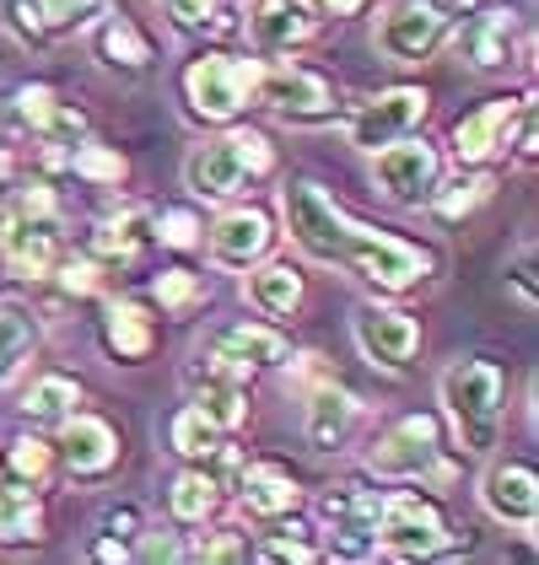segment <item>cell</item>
I'll list each match as a JSON object with an SVG mask.
<instances>
[{
    "label": "cell",
    "mask_w": 539,
    "mask_h": 565,
    "mask_svg": "<svg viewBox=\"0 0 539 565\" xmlns=\"http://www.w3.org/2000/svg\"><path fill=\"white\" fill-rule=\"evenodd\" d=\"M6 469H11V479L44 490L49 479H54V469H60L54 463V441H44V436H17L11 452H6Z\"/></svg>",
    "instance_id": "35"
},
{
    "label": "cell",
    "mask_w": 539,
    "mask_h": 565,
    "mask_svg": "<svg viewBox=\"0 0 539 565\" xmlns=\"http://www.w3.org/2000/svg\"><path fill=\"white\" fill-rule=\"evenodd\" d=\"M437 404L469 458H492L507 431V372L486 355H458L437 377Z\"/></svg>",
    "instance_id": "2"
},
{
    "label": "cell",
    "mask_w": 539,
    "mask_h": 565,
    "mask_svg": "<svg viewBox=\"0 0 539 565\" xmlns=\"http://www.w3.org/2000/svg\"><path fill=\"white\" fill-rule=\"evenodd\" d=\"M453 17L443 11V0H389L383 17L372 22V49L389 65H426L437 49L448 44Z\"/></svg>",
    "instance_id": "10"
},
{
    "label": "cell",
    "mask_w": 539,
    "mask_h": 565,
    "mask_svg": "<svg viewBox=\"0 0 539 565\" xmlns=\"http://www.w3.org/2000/svg\"><path fill=\"white\" fill-rule=\"evenodd\" d=\"M49 539V507L39 484H0V550H39Z\"/></svg>",
    "instance_id": "27"
},
{
    "label": "cell",
    "mask_w": 539,
    "mask_h": 565,
    "mask_svg": "<svg viewBox=\"0 0 539 565\" xmlns=\"http://www.w3.org/2000/svg\"><path fill=\"white\" fill-rule=\"evenodd\" d=\"M308 6H314L318 17H357L367 0H308Z\"/></svg>",
    "instance_id": "46"
},
{
    "label": "cell",
    "mask_w": 539,
    "mask_h": 565,
    "mask_svg": "<svg viewBox=\"0 0 539 565\" xmlns=\"http://www.w3.org/2000/svg\"><path fill=\"white\" fill-rule=\"evenodd\" d=\"M222 436H226L222 426H211V420H205L194 404H183L179 415L168 420V447L179 452L183 463H200V469H205V463L222 452Z\"/></svg>",
    "instance_id": "32"
},
{
    "label": "cell",
    "mask_w": 539,
    "mask_h": 565,
    "mask_svg": "<svg viewBox=\"0 0 539 565\" xmlns=\"http://www.w3.org/2000/svg\"><path fill=\"white\" fill-rule=\"evenodd\" d=\"M97 334H103V350H108L119 366H140V361H151V350H157V318H151V307L135 302V297H108V291H103Z\"/></svg>",
    "instance_id": "24"
},
{
    "label": "cell",
    "mask_w": 539,
    "mask_h": 565,
    "mask_svg": "<svg viewBox=\"0 0 539 565\" xmlns=\"http://www.w3.org/2000/svg\"><path fill=\"white\" fill-rule=\"evenodd\" d=\"M200 237H205V221L194 216V211H183V205L151 211V243H162V248H173V254H194Z\"/></svg>",
    "instance_id": "37"
},
{
    "label": "cell",
    "mask_w": 539,
    "mask_h": 565,
    "mask_svg": "<svg viewBox=\"0 0 539 565\" xmlns=\"http://www.w3.org/2000/svg\"><path fill=\"white\" fill-rule=\"evenodd\" d=\"M254 561H297V565H314V561H324V550L318 544H308L303 539V527L292 522V527H265L260 539H254Z\"/></svg>",
    "instance_id": "39"
},
{
    "label": "cell",
    "mask_w": 539,
    "mask_h": 565,
    "mask_svg": "<svg viewBox=\"0 0 539 565\" xmlns=\"http://www.w3.org/2000/svg\"><path fill=\"white\" fill-rule=\"evenodd\" d=\"M426 114H432V92L426 87H389L378 97H367L357 114L346 119V140L372 157L378 146H389L400 135H415L426 125Z\"/></svg>",
    "instance_id": "16"
},
{
    "label": "cell",
    "mask_w": 539,
    "mask_h": 565,
    "mask_svg": "<svg viewBox=\"0 0 539 565\" xmlns=\"http://www.w3.org/2000/svg\"><path fill=\"white\" fill-rule=\"evenodd\" d=\"M108 11H114V0H44V28H49V39H65V33L92 28Z\"/></svg>",
    "instance_id": "40"
},
{
    "label": "cell",
    "mask_w": 539,
    "mask_h": 565,
    "mask_svg": "<svg viewBox=\"0 0 539 565\" xmlns=\"http://www.w3.org/2000/svg\"><path fill=\"white\" fill-rule=\"evenodd\" d=\"M351 340H357V350L378 372L404 377L410 361H415V350H421V318L404 312L400 302H383L378 297V302H361L351 312Z\"/></svg>",
    "instance_id": "14"
},
{
    "label": "cell",
    "mask_w": 539,
    "mask_h": 565,
    "mask_svg": "<svg viewBox=\"0 0 539 565\" xmlns=\"http://www.w3.org/2000/svg\"><path fill=\"white\" fill-rule=\"evenodd\" d=\"M17 119L39 135L44 146H76L87 135V114L76 103H65L54 87H44V82L17 87Z\"/></svg>",
    "instance_id": "25"
},
{
    "label": "cell",
    "mask_w": 539,
    "mask_h": 565,
    "mask_svg": "<svg viewBox=\"0 0 539 565\" xmlns=\"http://www.w3.org/2000/svg\"><path fill=\"white\" fill-rule=\"evenodd\" d=\"M270 173H275V146L265 130H249V125H226L222 135H205L183 157V189L194 200H211V205L249 194Z\"/></svg>",
    "instance_id": "3"
},
{
    "label": "cell",
    "mask_w": 539,
    "mask_h": 565,
    "mask_svg": "<svg viewBox=\"0 0 539 565\" xmlns=\"http://www.w3.org/2000/svg\"><path fill=\"white\" fill-rule=\"evenodd\" d=\"M119 458H125V441L114 431V420H103V415H92V409H76L71 420L54 426V463L76 479V484L108 479L119 469Z\"/></svg>",
    "instance_id": "15"
},
{
    "label": "cell",
    "mask_w": 539,
    "mask_h": 565,
    "mask_svg": "<svg viewBox=\"0 0 539 565\" xmlns=\"http://www.w3.org/2000/svg\"><path fill=\"white\" fill-rule=\"evenodd\" d=\"M22 420L33 426V431H54L60 420H71L76 409H82V383L76 377H65V372H39L28 388H22Z\"/></svg>",
    "instance_id": "29"
},
{
    "label": "cell",
    "mask_w": 539,
    "mask_h": 565,
    "mask_svg": "<svg viewBox=\"0 0 539 565\" xmlns=\"http://www.w3.org/2000/svg\"><path fill=\"white\" fill-rule=\"evenodd\" d=\"M281 221H286V237L318 264H335L346 269L351 280L372 286L378 297H404L415 286H426L437 275V254L421 248V243H404L394 232H378V226H361L357 216H346L329 189L314 178H292L281 189Z\"/></svg>",
    "instance_id": "1"
},
{
    "label": "cell",
    "mask_w": 539,
    "mask_h": 565,
    "mask_svg": "<svg viewBox=\"0 0 539 565\" xmlns=\"http://www.w3.org/2000/svg\"><path fill=\"white\" fill-rule=\"evenodd\" d=\"M226 490L216 484L211 469H200V463H189L183 475H173L168 484V522H179V527H205V522L222 512Z\"/></svg>",
    "instance_id": "30"
},
{
    "label": "cell",
    "mask_w": 539,
    "mask_h": 565,
    "mask_svg": "<svg viewBox=\"0 0 539 565\" xmlns=\"http://www.w3.org/2000/svg\"><path fill=\"white\" fill-rule=\"evenodd\" d=\"M367 475L389 484H448V447L437 415H400L367 441Z\"/></svg>",
    "instance_id": "6"
},
{
    "label": "cell",
    "mask_w": 539,
    "mask_h": 565,
    "mask_svg": "<svg viewBox=\"0 0 539 565\" xmlns=\"http://www.w3.org/2000/svg\"><path fill=\"white\" fill-rule=\"evenodd\" d=\"M205 297H211L205 275H194V269H183V264L162 269V275L151 280V302L162 307L168 318H189V312H200V307H205Z\"/></svg>",
    "instance_id": "33"
},
{
    "label": "cell",
    "mask_w": 539,
    "mask_h": 565,
    "mask_svg": "<svg viewBox=\"0 0 539 565\" xmlns=\"http://www.w3.org/2000/svg\"><path fill=\"white\" fill-rule=\"evenodd\" d=\"M254 108H265L281 125H297V130H303V125L340 119V92H335V82H329L324 71L281 54V60H265V71H260Z\"/></svg>",
    "instance_id": "7"
},
{
    "label": "cell",
    "mask_w": 539,
    "mask_h": 565,
    "mask_svg": "<svg viewBox=\"0 0 539 565\" xmlns=\"http://www.w3.org/2000/svg\"><path fill=\"white\" fill-rule=\"evenodd\" d=\"M378 490L361 484H335L318 501V522H324V555L335 561H378Z\"/></svg>",
    "instance_id": "13"
},
{
    "label": "cell",
    "mask_w": 539,
    "mask_h": 565,
    "mask_svg": "<svg viewBox=\"0 0 539 565\" xmlns=\"http://www.w3.org/2000/svg\"><path fill=\"white\" fill-rule=\"evenodd\" d=\"M318 11L308 0H254L249 6V44L260 60H281L297 54L303 44H314Z\"/></svg>",
    "instance_id": "20"
},
{
    "label": "cell",
    "mask_w": 539,
    "mask_h": 565,
    "mask_svg": "<svg viewBox=\"0 0 539 565\" xmlns=\"http://www.w3.org/2000/svg\"><path fill=\"white\" fill-rule=\"evenodd\" d=\"M92 555H97V561H130V544H125V539H108V533H103V539L92 544Z\"/></svg>",
    "instance_id": "47"
},
{
    "label": "cell",
    "mask_w": 539,
    "mask_h": 565,
    "mask_svg": "<svg viewBox=\"0 0 539 565\" xmlns=\"http://www.w3.org/2000/svg\"><path fill=\"white\" fill-rule=\"evenodd\" d=\"M453 49L475 76H507L512 65H529L535 39H529V28L512 6H475L469 22L458 28Z\"/></svg>",
    "instance_id": "9"
},
{
    "label": "cell",
    "mask_w": 539,
    "mask_h": 565,
    "mask_svg": "<svg viewBox=\"0 0 539 565\" xmlns=\"http://www.w3.org/2000/svg\"><path fill=\"white\" fill-rule=\"evenodd\" d=\"M496 194V183L486 168H469V178H453V183H437L432 189V200H426V211H437L443 221H458V216H469L475 205H486Z\"/></svg>",
    "instance_id": "34"
},
{
    "label": "cell",
    "mask_w": 539,
    "mask_h": 565,
    "mask_svg": "<svg viewBox=\"0 0 539 565\" xmlns=\"http://www.w3.org/2000/svg\"><path fill=\"white\" fill-rule=\"evenodd\" d=\"M260 71H265L260 54H222V49L194 54V60L183 65V76H179L183 114H189L194 125H205V130L237 125V119L254 108Z\"/></svg>",
    "instance_id": "5"
},
{
    "label": "cell",
    "mask_w": 539,
    "mask_h": 565,
    "mask_svg": "<svg viewBox=\"0 0 539 565\" xmlns=\"http://www.w3.org/2000/svg\"><path fill=\"white\" fill-rule=\"evenodd\" d=\"M361 426V398L351 388H340L335 377H318L303 404V436L314 452H340L351 431Z\"/></svg>",
    "instance_id": "22"
},
{
    "label": "cell",
    "mask_w": 539,
    "mask_h": 565,
    "mask_svg": "<svg viewBox=\"0 0 539 565\" xmlns=\"http://www.w3.org/2000/svg\"><path fill=\"white\" fill-rule=\"evenodd\" d=\"M480 507L507 533H535L539 527V475L529 458H496L480 475Z\"/></svg>",
    "instance_id": "17"
},
{
    "label": "cell",
    "mask_w": 539,
    "mask_h": 565,
    "mask_svg": "<svg viewBox=\"0 0 539 565\" xmlns=\"http://www.w3.org/2000/svg\"><path fill=\"white\" fill-rule=\"evenodd\" d=\"M453 550L443 507L421 490H394L378 507V555L383 561H437Z\"/></svg>",
    "instance_id": "8"
},
{
    "label": "cell",
    "mask_w": 539,
    "mask_h": 565,
    "mask_svg": "<svg viewBox=\"0 0 539 565\" xmlns=\"http://www.w3.org/2000/svg\"><path fill=\"white\" fill-rule=\"evenodd\" d=\"M130 561H189V539H183L179 522H151V527L140 522V533L130 539Z\"/></svg>",
    "instance_id": "38"
},
{
    "label": "cell",
    "mask_w": 539,
    "mask_h": 565,
    "mask_svg": "<svg viewBox=\"0 0 539 565\" xmlns=\"http://www.w3.org/2000/svg\"><path fill=\"white\" fill-rule=\"evenodd\" d=\"M437 183H443V157L426 135H400L372 151V189L400 211H421Z\"/></svg>",
    "instance_id": "11"
},
{
    "label": "cell",
    "mask_w": 539,
    "mask_h": 565,
    "mask_svg": "<svg viewBox=\"0 0 539 565\" xmlns=\"http://www.w3.org/2000/svg\"><path fill=\"white\" fill-rule=\"evenodd\" d=\"M226 495L237 501V512L254 527H275V522L297 518V507H303V484L281 463H243Z\"/></svg>",
    "instance_id": "19"
},
{
    "label": "cell",
    "mask_w": 539,
    "mask_h": 565,
    "mask_svg": "<svg viewBox=\"0 0 539 565\" xmlns=\"http://www.w3.org/2000/svg\"><path fill=\"white\" fill-rule=\"evenodd\" d=\"M97 60H103L108 71H119V76H146L157 54H151L146 33L135 28L130 17H114V11H108V22L97 28Z\"/></svg>",
    "instance_id": "31"
},
{
    "label": "cell",
    "mask_w": 539,
    "mask_h": 565,
    "mask_svg": "<svg viewBox=\"0 0 539 565\" xmlns=\"http://www.w3.org/2000/svg\"><path fill=\"white\" fill-rule=\"evenodd\" d=\"M103 275H108V269L92 259V254H60L49 280H60L65 297H103Z\"/></svg>",
    "instance_id": "41"
},
{
    "label": "cell",
    "mask_w": 539,
    "mask_h": 565,
    "mask_svg": "<svg viewBox=\"0 0 539 565\" xmlns=\"http://www.w3.org/2000/svg\"><path fill=\"white\" fill-rule=\"evenodd\" d=\"M529 114V92H501L486 97L480 108H469L458 125H453V162L458 168H492L512 151V135Z\"/></svg>",
    "instance_id": "12"
},
{
    "label": "cell",
    "mask_w": 539,
    "mask_h": 565,
    "mask_svg": "<svg viewBox=\"0 0 539 565\" xmlns=\"http://www.w3.org/2000/svg\"><path fill=\"white\" fill-rule=\"evenodd\" d=\"M507 286L518 291V307H524V312H535V307H539V280H535V243H524V248H518V259L507 264Z\"/></svg>",
    "instance_id": "44"
},
{
    "label": "cell",
    "mask_w": 539,
    "mask_h": 565,
    "mask_svg": "<svg viewBox=\"0 0 539 565\" xmlns=\"http://www.w3.org/2000/svg\"><path fill=\"white\" fill-rule=\"evenodd\" d=\"M205 350L226 355L243 372H270V366H292V340L270 323V318H237V323H216L205 334Z\"/></svg>",
    "instance_id": "21"
},
{
    "label": "cell",
    "mask_w": 539,
    "mask_h": 565,
    "mask_svg": "<svg viewBox=\"0 0 539 565\" xmlns=\"http://www.w3.org/2000/svg\"><path fill=\"white\" fill-rule=\"evenodd\" d=\"M189 561H205V565H232V561H254V539L243 533V527H211L194 550H189Z\"/></svg>",
    "instance_id": "42"
},
{
    "label": "cell",
    "mask_w": 539,
    "mask_h": 565,
    "mask_svg": "<svg viewBox=\"0 0 539 565\" xmlns=\"http://www.w3.org/2000/svg\"><path fill=\"white\" fill-rule=\"evenodd\" d=\"M243 302L254 307L260 318H270V323H286L308 302V275L292 259H270L265 254L260 264L243 269Z\"/></svg>",
    "instance_id": "23"
},
{
    "label": "cell",
    "mask_w": 539,
    "mask_h": 565,
    "mask_svg": "<svg viewBox=\"0 0 539 565\" xmlns=\"http://www.w3.org/2000/svg\"><path fill=\"white\" fill-rule=\"evenodd\" d=\"M162 17L179 28V33H194V39H211V33H226V6L222 0H157Z\"/></svg>",
    "instance_id": "36"
},
{
    "label": "cell",
    "mask_w": 539,
    "mask_h": 565,
    "mask_svg": "<svg viewBox=\"0 0 539 565\" xmlns=\"http://www.w3.org/2000/svg\"><path fill=\"white\" fill-rule=\"evenodd\" d=\"M275 216H270L265 205H226L222 216L205 226V248H211V264L216 269H249V264H260L275 248Z\"/></svg>",
    "instance_id": "18"
},
{
    "label": "cell",
    "mask_w": 539,
    "mask_h": 565,
    "mask_svg": "<svg viewBox=\"0 0 539 565\" xmlns=\"http://www.w3.org/2000/svg\"><path fill=\"white\" fill-rule=\"evenodd\" d=\"M0 22H6L22 44H49L44 0H0Z\"/></svg>",
    "instance_id": "43"
},
{
    "label": "cell",
    "mask_w": 539,
    "mask_h": 565,
    "mask_svg": "<svg viewBox=\"0 0 539 565\" xmlns=\"http://www.w3.org/2000/svg\"><path fill=\"white\" fill-rule=\"evenodd\" d=\"M60 254H65V243H60V200H54V189L44 178L11 189V200L0 205V259H6V275L49 280Z\"/></svg>",
    "instance_id": "4"
},
{
    "label": "cell",
    "mask_w": 539,
    "mask_h": 565,
    "mask_svg": "<svg viewBox=\"0 0 539 565\" xmlns=\"http://www.w3.org/2000/svg\"><path fill=\"white\" fill-rule=\"evenodd\" d=\"M146 248H151V211H114V216H103L87 232V248L82 254H92L103 269H125Z\"/></svg>",
    "instance_id": "26"
},
{
    "label": "cell",
    "mask_w": 539,
    "mask_h": 565,
    "mask_svg": "<svg viewBox=\"0 0 539 565\" xmlns=\"http://www.w3.org/2000/svg\"><path fill=\"white\" fill-rule=\"evenodd\" d=\"M39 345H44L39 312L28 302H0V393L28 372V361L39 355Z\"/></svg>",
    "instance_id": "28"
},
{
    "label": "cell",
    "mask_w": 539,
    "mask_h": 565,
    "mask_svg": "<svg viewBox=\"0 0 539 565\" xmlns=\"http://www.w3.org/2000/svg\"><path fill=\"white\" fill-rule=\"evenodd\" d=\"M97 533H108V539H125V544H130L135 533H140V512H135V507H108V518H103Z\"/></svg>",
    "instance_id": "45"
}]
</instances>
